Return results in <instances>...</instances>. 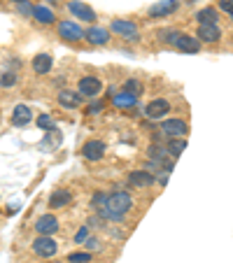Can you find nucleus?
Returning <instances> with one entry per match:
<instances>
[{"label": "nucleus", "mask_w": 233, "mask_h": 263, "mask_svg": "<svg viewBox=\"0 0 233 263\" xmlns=\"http://www.w3.org/2000/svg\"><path fill=\"white\" fill-rule=\"evenodd\" d=\"M131 208H133V198L126 191H112L105 198L103 208H98V214L103 219H110V221H121L131 212Z\"/></svg>", "instance_id": "nucleus-1"}, {"label": "nucleus", "mask_w": 233, "mask_h": 263, "mask_svg": "<svg viewBox=\"0 0 233 263\" xmlns=\"http://www.w3.org/2000/svg\"><path fill=\"white\" fill-rule=\"evenodd\" d=\"M100 89H103V84H100V80L98 77H94V74L82 77L80 84H77V93H80L82 98H94V96L100 93Z\"/></svg>", "instance_id": "nucleus-2"}, {"label": "nucleus", "mask_w": 233, "mask_h": 263, "mask_svg": "<svg viewBox=\"0 0 233 263\" xmlns=\"http://www.w3.org/2000/svg\"><path fill=\"white\" fill-rule=\"evenodd\" d=\"M56 249H59V245L51 240V235H40V238L33 242V252L40 258H51L56 254Z\"/></svg>", "instance_id": "nucleus-3"}, {"label": "nucleus", "mask_w": 233, "mask_h": 263, "mask_svg": "<svg viewBox=\"0 0 233 263\" xmlns=\"http://www.w3.org/2000/svg\"><path fill=\"white\" fill-rule=\"evenodd\" d=\"M161 133L168 138H184L189 133V126L182 119H166L161 121Z\"/></svg>", "instance_id": "nucleus-4"}, {"label": "nucleus", "mask_w": 233, "mask_h": 263, "mask_svg": "<svg viewBox=\"0 0 233 263\" xmlns=\"http://www.w3.org/2000/svg\"><path fill=\"white\" fill-rule=\"evenodd\" d=\"M105 152H107V147H105L103 140H89L82 147V154H84L86 161H100L105 156Z\"/></svg>", "instance_id": "nucleus-5"}, {"label": "nucleus", "mask_w": 233, "mask_h": 263, "mask_svg": "<svg viewBox=\"0 0 233 263\" xmlns=\"http://www.w3.org/2000/svg\"><path fill=\"white\" fill-rule=\"evenodd\" d=\"M110 28H112L117 35H124V37H129L131 42H133L135 37H138V26H135V21H129V19H114Z\"/></svg>", "instance_id": "nucleus-6"}, {"label": "nucleus", "mask_w": 233, "mask_h": 263, "mask_svg": "<svg viewBox=\"0 0 233 263\" xmlns=\"http://www.w3.org/2000/svg\"><path fill=\"white\" fill-rule=\"evenodd\" d=\"M59 33H61V37H65V40H70V42H80L82 37H84L82 26H77L75 21H61V24H59Z\"/></svg>", "instance_id": "nucleus-7"}, {"label": "nucleus", "mask_w": 233, "mask_h": 263, "mask_svg": "<svg viewBox=\"0 0 233 263\" xmlns=\"http://www.w3.org/2000/svg\"><path fill=\"white\" fill-rule=\"evenodd\" d=\"M168 112H170V103H168L166 98L152 100V103L147 105V109H145V115H147L149 119H164Z\"/></svg>", "instance_id": "nucleus-8"}, {"label": "nucleus", "mask_w": 233, "mask_h": 263, "mask_svg": "<svg viewBox=\"0 0 233 263\" xmlns=\"http://www.w3.org/2000/svg\"><path fill=\"white\" fill-rule=\"evenodd\" d=\"M35 231L40 235H54L59 231V219L54 214H42L38 221H35Z\"/></svg>", "instance_id": "nucleus-9"}, {"label": "nucleus", "mask_w": 233, "mask_h": 263, "mask_svg": "<svg viewBox=\"0 0 233 263\" xmlns=\"http://www.w3.org/2000/svg\"><path fill=\"white\" fill-rule=\"evenodd\" d=\"M68 10L73 12L77 19H82V21H96V12L91 10L89 5L80 3V0H70V3H68Z\"/></svg>", "instance_id": "nucleus-10"}, {"label": "nucleus", "mask_w": 233, "mask_h": 263, "mask_svg": "<svg viewBox=\"0 0 233 263\" xmlns=\"http://www.w3.org/2000/svg\"><path fill=\"white\" fill-rule=\"evenodd\" d=\"M129 184L135 186V189H147V186L154 184V175H149L147 170H133L129 175Z\"/></svg>", "instance_id": "nucleus-11"}, {"label": "nucleus", "mask_w": 233, "mask_h": 263, "mask_svg": "<svg viewBox=\"0 0 233 263\" xmlns=\"http://www.w3.org/2000/svg\"><path fill=\"white\" fill-rule=\"evenodd\" d=\"M177 0H161V3H156V5L149 7V14L152 16H170L173 12H177Z\"/></svg>", "instance_id": "nucleus-12"}, {"label": "nucleus", "mask_w": 233, "mask_h": 263, "mask_svg": "<svg viewBox=\"0 0 233 263\" xmlns=\"http://www.w3.org/2000/svg\"><path fill=\"white\" fill-rule=\"evenodd\" d=\"M173 47H177L180 51H187V54H196V51L201 49V42L196 40V37H191V35H182V33H180V37L173 42Z\"/></svg>", "instance_id": "nucleus-13"}, {"label": "nucleus", "mask_w": 233, "mask_h": 263, "mask_svg": "<svg viewBox=\"0 0 233 263\" xmlns=\"http://www.w3.org/2000/svg\"><path fill=\"white\" fill-rule=\"evenodd\" d=\"M84 40L89 42V45H107V40H110V33L105 28H100V26H94V28H89L84 33Z\"/></svg>", "instance_id": "nucleus-14"}, {"label": "nucleus", "mask_w": 233, "mask_h": 263, "mask_svg": "<svg viewBox=\"0 0 233 263\" xmlns=\"http://www.w3.org/2000/svg\"><path fill=\"white\" fill-rule=\"evenodd\" d=\"M30 119H33V112H30L28 105H16L14 112H12V124L21 128V126H28Z\"/></svg>", "instance_id": "nucleus-15"}, {"label": "nucleus", "mask_w": 233, "mask_h": 263, "mask_svg": "<svg viewBox=\"0 0 233 263\" xmlns=\"http://www.w3.org/2000/svg\"><path fill=\"white\" fill-rule=\"evenodd\" d=\"M196 21H199L201 26H217L219 12L214 10V7H203V10L196 12Z\"/></svg>", "instance_id": "nucleus-16"}, {"label": "nucleus", "mask_w": 233, "mask_h": 263, "mask_svg": "<svg viewBox=\"0 0 233 263\" xmlns=\"http://www.w3.org/2000/svg\"><path fill=\"white\" fill-rule=\"evenodd\" d=\"M59 103H61V107H65V109H75L82 105V96L75 93V91H61Z\"/></svg>", "instance_id": "nucleus-17"}, {"label": "nucleus", "mask_w": 233, "mask_h": 263, "mask_svg": "<svg viewBox=\"0 0 233 263\" xmlns=\"http://www.w3.org/2000/svg\"><path fill=\"white\" fill-rule=\"evenodd\" d=\"M73 200V196H70V191H65V189H56L54 194L49 196V208L51 210H61V208H65V205Z\"/></svg>", "instance_id": "nucleus-18"}, {"label": "nucleus", "mask_w": 233, "mask_h": 263, "mask_svg": "<svg viewBox=\"0 0 233 263\" xmlns=\"http://www.w3.org/2000/svg\"><path fill=\"white\" fill-rule=\"evenodd\" d=\"M33 16H35V21H40V24H45V26H49V24H54L56 21L54 10H49L47 5H35L33 7Z\"/></svg>", "instance_id": "nucleus-19"}, {"label": "nucleus", "mask_w": 233, "mask_h": 263, "mask_svg": "<svg viewBox=\"0 0 233 263\" xmlns=\"http://www.w3.org/2000/svg\"><path fill=\"white\" fill-rule=\"evenodd\" d=\"M222 37L219 26H199V40L201 42H217Z\"/></svg>", "instance_id": "nucleus-20"}, {"label": "nucleus", "mask_w": 233, "mask_h": 263, "mask_svg": "<svg viewBox=\"0 0 233 263\" xmlns=\"http://www.w3.org/2000/svg\"><path fill=\"white\" fill-rule=\"evenodd\" d=\"M51 65H54V59H51L49 54H40L33 59V70L38 74H47L51 70Z\"/></svg>", "instance_id": "nucleus-21"}, {"label": "nucleus", "mask_w": 233, "mask_h": 263, "mask_svg": "<svg viewBox=\"0 0 233 263\" xmlns=\"http://www.w3.org/2000/svg\"><path fill=\"white\" fill-rule=\"evenodd\" d=\"M112 103L117 105V107H135V103H138V96L129 93V91H119V93L112 96Z\"/></svg>", "instance_id": "nucleus-22"}, {"label": "nucleus", "mask_w": 233, "mask_h": 263, "mask_svg": "<svg viewBox=\"0 0 233 263\" xmlns=\"http://www.w3.org/2000/svg\"><path fill=\"white\" fill-rule=\"evenodd\" d=\"M184 147H187V140H184V138H180V140L175 138L173 142L168 144V154H170V156H180V154L184 152Z\"/></svg>", "instance_id": "nucleus-23"}, {"label": "nucleus", "mask_w": 233, "mask_h": 263, "mask_svg": "<svg viewBox=\"0 0 233 263\" xmlns=\"http://www.w3.org/2000/svg\"><path fill=\"white\" fill-rule=\"evenodd\" d=\"M16 82H19L16 72H3L0 74V86H3V89H10V86H14Z\"/></svg>", "instance_id": "nucleus-24"}, {"label": "nucleus", "mask_w": 233, "mask_h": 263, "mask_svg": "<svg viewBox=\"0 0 233 263\" xmlns=\"http://www.w3.org/2000/svg\"><path fill=\"white\" fill-rule=\"evenodd\" d=\"M89 261H91L89 252H75L68 256V263H89Z\"/></svg>", "instance_id": "nucleus-25"}, {"label": "nucleus", "mask_w": 233, "mask_h": 263, "mask_svg": "<svg viewBox=\"0 0 233 263\" xmlns=\"http://www.w3.org/2000/svg\"><path fill=\"white\" fill-rule=\"evenodd\" d=\"M124 91H129V93H133V96H140L142 93V84H140V80H129L124 84Z\"/></svg>", "instance_id": "nucleus-26"}, {"label": "nucleus", "mask_w": 233, "mask_h": 263, "mask_svg": "<svg viewBox=\"0 0 233 263\" xmlns=\"http://www.w3.org/2000/svg\"><path fill=\"white\" fill-rule=\"evenodd\" d=\"M38 126H40L42 130H54L56 126H54V119H51L49 115H42L40 119H38Z\"/></svg>", "instance_id": "nucleus-27"}, {"label": "nucleus", "mask_w": 233, "mask_h": 263, "mask_svg": "<svg viewBox=\"0 0 233 263\" xmlns=\"http://www.w3.org/2000/svg\"><path fill=\"white\" fill-rule=\"evenodd\" d=\"M16 10H19V14H24V16L33 14V5H30L28 0H19V3H16Z\"/></svg>", "instance_id": "nucleus-28"}, {"label": "nucleus", "mask_w": 233, "mask_h": 263, "mask_svg": "<svg viewBox=\"0 0 233 263\" xmlns=\"http://www.w3.org/2000/svg\"><path fill=\"white\" fill-rule=\"evenodd\" d=\"M84 245H86V249H89V252H96V249H100V240L98 238H86Z\"/></svg>", "instance_id": "nucleus-29"}, {"label": "nucleus", "mask_w": 233, "mask_h": 263, "mask_svg": "<svg viewBox=\"0 0 233 263\" xmlns=\"http://www.w3.org/2000/svg\"><path fill=\"white\" fill-rule=\"evenodd\" d=\"M105 198H107V196H105V194H96V196H94V200H91V208H96V210H98V208H103Z\"/></svg>", "instance_id": "nucleus-30"}, {"label": "nucleus", "mask_w": 233, "mask_h": 263, "mask_svg": "<svg viewBox=\"0 0 233 263\" xmlns=\"http://www.w3.org/2000/svg\"><path fill=\"white\" fill-rule=\"evenodd\" d=\"M86 238H89V229H86V226H82V229L77 231V235H75V242H84Z\"/></svg>", "instance_id": "nucleus-31"}, {"label": "nucleus", "mask_w": 233, "mask_h": 263, "mask_svg": "<svg viewBox=\"0 0 233 263\" xmlns=\"http://www.w3.org/2000/svg\"><path fill=\"white\" fill-rule=\"evenodd\" d=\"M219 10L222 12H233V0H219Z\"/></svg>", "instance_id": "nucleus-32"}, {"label": "nucleus", "mask_w": 233, "mask_h": 263, "mask_svg": "<svg viewBox=\"0 0 233 263\" xmlns=\"http://www.w3.org/2000/svg\"><path fill=\"white\" fill-rule=\"evenodd\" d=\"M100 109H103V105H100V103H94V105L89 107V115H98Z\"/></svg>", "instance_id": "nucleus-33"}, {"label": "nucleus", "mask_w": 233, "mask_h": 263, "mask_svg": "<svg viewBox=\"0 0 233 263\" xmlns=\"http://www.w3.org/2000/svg\"><path fill=\"white\" fill-rule=\"evenodd\" d=\"M228 16H231V21H233V12H228Z\"/></svg>", "instance_id": "nucleus-34"}, {"label": "nucleus", "mask_w": 233, "mask_h": 263, "mask_svg": "<svg viewBox=\"0 0 233 263\" xmlns=\"http://www.w3.org/2000/svg\"><path fill=\"white\" fill-rule=\"evenodd\" d=\"M56 263H63V261H56Z\"/></svg>", "instance_id": "nucleus-35"}, {"label": "nucleus", "mask_w": 233, "mask_h": 263, "mask_svg": "<svg viewBox=\"0 0 233 263\" xmlns=\"http://www.w3.org/2000/svg\"><path fill=\"white\" fill-rule=\"evenodd\" d=\"M14 3H19V0H14Z\"/></svg>", "instance_id": "nucleus-36"}]
</instances>
